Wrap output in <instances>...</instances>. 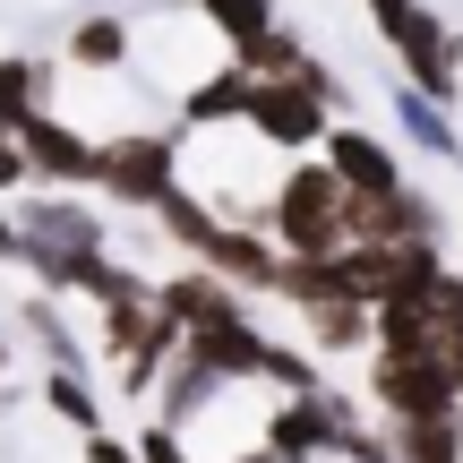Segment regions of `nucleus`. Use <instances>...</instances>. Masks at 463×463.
I'll use <instances>...</instances> for the list:
<instances>
[{
  "label": "nucleus",
  "instance_id": "f257e3e1",
  "mask_svg": "<svg viewBox=\"0 0 463 463\" xmlns=\"http://www.w3.org/2000/svg\"><path fill=\"white\" fill-rule=\"evenodd\" d=\"M266 232H275L283 258H335L352 249V189L335 181V164H292L266 206Z\"/></svg>",
  "mask_w": 463,
  "mask_h": 463
},
{
  "label": "nucleus",
  "instance_id": "f03ea898",
  "mask_svg": "<svg viewBox=\"0 0 463 463\" xmlns=\"http://www.w3.org/2000/svg\"><path fill=\"white\" fill-rule=\"evenodd\" d=\"M326 164H335V181H344L352 198H395V189H403L395 155H386L369 129H326Z\"/></svg>",
  "mask_w": 463,
  "mask_h": 463
},
{
  "label": "nucleus",
  "instance_id": "7ed1b4c3",
  "mask_svg": "<svg viewBox=\"0 0 463 463\" xmlns=\"http://www.w3.org/2000/svg\"><path fill=\"white\" fill-rule=\"evenodd\" d=\"M17 137H26V164L34 172H61V181H95L103 172V146H86L78 129H61V120H17Z\"/></svg>",
  "mask_w": 463,
  "mask_h": 463
},
{
  "label": "nucleus",
  "instance_id": "20e7f679",
  "mask_svg": "<svg viewBox=\"0 0 463 463\" xmlns=\"http://www.w3.org/2000/svg\"><path fill=\"white\" fill-rule=\"evenodd\" d=\"M69 61L95 69V78H103V69H120V61H129V26H120V17H86L78 43H69Z\"/></svg>",
  "mask_w": 463,
  "mask_h": 463
},
{
  "label": "nucleus",
  "instance_id": "39448f33",
  "mask_svg": "<svg viewBox=\"0 0 463 463\" xmlns=\"http://www.w3.org/2000/svg\"><path fill=\"white\" fill-rule=\"evenodd\" d=\"M198 9L223 26V43H232V52L258 43V34H275V9H266V0H198Z\"/></svg>",
  "mask_w": 463,
  "mask_h": 463
},
{
  "label": "nucleus",
  "instance_id": "423d86ee",
  "mask_svg": "<svg viewBox=\"0 0 463 463\" xmlns=\"http://www.w3.org/2000/svg\"><path fill=\"white\" fill-rule=\"evenodd\" d=\"M43 403H52L61 420H69V430H86V438H95V395H86V378H78V369L43 378Z\"/></svg>",
  "mask_w": 463,
  "mask_h": 463
},
{
  "label": "nucleus",
  "instance_id": "0eeeda50",
  "mask_svg": "<svg viewBox=\"0 0 463 463\" xmlns=\"http://www.w3.org/2000/svg\"><path fill=\"white\" fill-rule=\"evenodd\" d=\"M86 463H137V455L120 447V438H103V430H95V438H86Z\"/></svg>",
  "mask_w": 463,
  "mask_h": 463
}]
</instances>
